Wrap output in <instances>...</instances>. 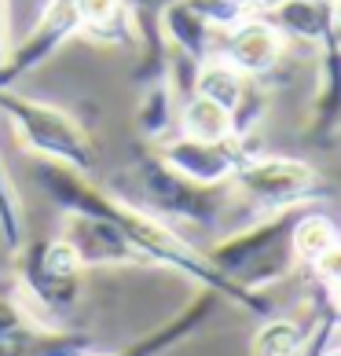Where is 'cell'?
<instances>
[{
	"mask_svg": "<svg viewBox=\"0 0 341 356\" xmlns=\"http://www.w3.org/2000/svg\"><path fill=\"white\" fill-rule=\"evenodd\" d=\"M37 184H41V191L63 209V213H92V217L110 220L114 228H122L128 235V243L151 261V268L154 265L173 268L180 275H188V280H194L199 286L220 294L224 301H235L239 309L260 316V320L275 316L272 305L260 294H250V290H242L231 280H224V275L209 265V257L202 254V250H194L188 239H180V235L173 232V224H165L154 213H147V209L133 206L125 195L92 184L88 173H77V169L56 165V162H41L37 165Z\"/></svg>",
	"mask_w": 341,
	"mask_h": 356,
	"instance_id": "cell-1",
	"label": "cell"
},
{
	"mask_svg": "<svg viewBox=\"0 0 341 356\" xmlns=\"http://www.w3.org/2000/svg\"><path fill=\"white\" fill-rule=\"evenodd\" d=\"M305 206L279 209V213H265L250 228L220 239L213 250H206L209 265H213L224 280L235 286L250 290V294H265L268 286L283 283L294 272L297 254H294V224Z\"/></svg>",
	"mask_w": 341,
	"mask_h": 356,
	"instance_id": "cell-2",
	"label": "cell"
},
{
	"mask_svg": "<svg viewBox=\"0 0 341 356\" xmlns=\"http://www.w3.org/2000/svg\"><path fill=\"white\" fill-rule=\"evenodd\" d=\"M0 114L8 118L19 140L41 162H56V165L77 169V173L96 169V143L70 111L11 88V92H0Z\"/></svg>",
	"mask_w": 341,
	"mask_h": 356,
	"instance_id": "cell-3",
	"label": "cell"
},
{
	"mask_svg": "<svg viewBox=\"0 0 341 356\" xmlns=\"http://www.w3.org/2000/svg\"><path fill=\"white\" fill-rule=\"evenodd\" d=\"M128 180H133L136 199L133 206L147 209L165 224H191V228H209L220 220V206H224V188H202L180 177L173 165H165L154 151H140L128 165Z\"/></svg>",
	"mask_w": 341,
	"mask_h": 356,
	"instance_id": "cell-4",
	"label": "cell"
},
{
	"mask_svg": "<svg viewBox=\"0 0 341 356\" xmlns=\"http://www.w3.org/2000/svg\"><path fill=\"white\" fill-rule=\"evenodd\" d=\"M81 261L77 254L59 239H37L22 243L19 250V290L30 298L33 316L51 327H63L56 320H67L81 301Z\"/></svg>",
	"mask_w": 341,
	"mask_h": 356,
	"instance_id": "cell-5",
	"label": "cell"
},
{
	"mask_svg": "<svg viewBox=\"0 0 341 356\" xmlns=\"http://www.w3.org/2000/svg\"><path fill=\"white\" fill-rule=\"evenodd\" d=\"M231 184L257 213H279V209H294V206H312L326 195L323 177L305 158H290V154H250L246 151Z\"/></svg>",
	"mask_w": 341,
	"mask_h": 356,
	"instance_id": "cell-6",
	"label": "cell"
},
{
	"mask_svg": "<svg viewBox=\"0 0 341 356\" xmlns=\"http://www.w3.org/2000/svg\"><path fill=\"white\" fill-rule=\"evenodd\" d=\"M96 338L74 327H51L19 301L0 294V356H92Z\"/></svg>",
	"mask_w": 341,
	"mask_h": 356,
	"instance_id": "cell-7",
	"label": "cell"
},
{
	"mask_svg": "<svg viewBox=\"0 0 341 356\" xmlns=\"http://www.w3.org/2000/svg\"><path fill=\"white\" fill-rule=\"evenodd\" d=\"M165 165H173L180 177H188L191 184H202V188H220V184H231L235 169L242 165L246 158V140H191V136H169L158 143V151Z\"/></svg>",
	"mask_w": 341,
	"mask_h": 356,
	"instance_id": "cell-8",
	"label": "cell"
},
{
	"mask_svg": "<svg viewBox=\"0 0 341 356\" xmlns=\"http://www.w3.org/2000/svg\"><path fill=\"white\" fill-rule=\"evenodd\" d=\"M59 239L67 243L81 268H151V261L128 243L122 228H114L110 220L92 217V213H63V232Z\"/></svg>",
	"mask_w": 341,
	"mask_h": 356,
	"instance_id": "cell-9",
	"label": "cell"
},
{
	"mask_svg": "<svg viewBox=\"0 0 341 356\" xmlns=\"http://www.w3.org/2000/svg\"><path fill=\"white\" fill-rule=\"evenodd\" d=\"M279 51H283V37L275 33L257 11H250V15L235 19L228 26H220L217 59H224L228 67H235L246 77L268 74L275 63H279Z\"/></svg>",
	"mask_w": 341,
	"mask_h": 356,
	"instance_id": "cell-10",
	"label": "cell"
},
{
	"mask_svg": "<svg viewBox=\"0 0 341 356\" xmlns=\"http://www.w3.org/2000/svg\"><path fill=\"white\" fill-rule=\"evenodd\" d=\"M220 301H224V298L202 286L180 312H173L165 323H158L154 331H147L143 338H136L133 346H125V349H117V353H92V356H162L169 349H176L180 341H188L191 334H199L202 327L213 320V312H217Z\"/></svg>",
	"mask_w": 341,
	"mask_h": 356,
	"instance_id": "cell-11",
	"label": "cell"
},
{
	"mask_svg": "<svg viewBox=\"0 0 341 356\" xmlns=\"http://www.w3.org/2000/svg\"><path fill=\"white\" fill-rule=\"evenodd\" d=\"M162 37L183 59H191V67H199V63L217 56L220 26L209 15L206 0H173L169 11L162 15Z\"/></svg>",
	"mask_w": 341,
	"mask_h": 356,
	"instance_id": "cell-12",
	"label": "cell"
},
{
	"mask_svg": "<svg viewBox=\"0 0 341 356\" xmlns=\"http://www.w3.org/2000/svg\"><path fill=\"white\" fill-rule=\"evenodd\" d=\"M253 77L239 74L235 67H228L224 59H206L194 67V92L191 96H202L209 103H217V107H224L235 125H239V133L246 125H253L257 118V96H253Z\"/></svg>",
	"mask_w": 341,
	"mask_h": 356,
	"instance_id": "cell-13",
	"label": "cell"
},
{
	"mask_svg": "<svg viewBox=\"0 0 341 356\" xmlns=\"http://www.w3.org/2000/svg\"><path fill=\"white\" fill-rule=\"evenodd\" d=\"M279 37H294V41L323 48L334 33V4L326 0H268L257 8Z\"/></svg>",
	"mask_w": 341,
	"mask_h": 356,
	"instance_id": "cell-14",
	"label": "cell"
},
{
	"mask_svg": "<svg viewBox=\"0 0 341 356\" xmlns=\"http://www.w3.org/2000/svg\"><path fill=\"white\" fill-rule=\"evenodd\" d=\"M125 11V22H128V33H136L140 41V56H143V67L140 77H158L165 74V37H162V15L169 11L173 0H117Z\"/></svg>",
	"mask_w": 341,
	"mask_h": 356,
	"instance_id": "cell-15",
	"label": "cell"
},
{
	"mask_svg": "<svg viewBox=\"0 0 341 356\" xmlns=\"http://www.w3.org/2000/svg\"><path fill=\"white\" fill-rule=\"evenodd\" d=\"M180 133L191 136V140H235V136H242L239 125H235V118L224 107H217V103H209L202 96H191L183 103Z\"/></svg>",
	"mask_w": 341,
	"mask_h": 356,
	"instance_id": "cell-16",
	"label": "cell"
},
{
	"mask_svg": "<svg viewBox=\"0 0 341 356\" xmlns=\"http://www.w3.org/2000/svg\"><path fill=\"white\" fill-rule=\"evenodd\" d=\"M136 118H140L143 136H151V140H165V133L173 129V85H169L165 74L147 77Z\"/></svg>",
	"mask_w": 341,
	"mask_h": 356,
	"instance_id": "cell-17",
	"label": "cell"
},
{
	"mask_svg": "<svg viewBox=\"0 0 341 356\" xmlns=\"http://www.w3.org/2000/svg\"><path fill=\"white\" fill-rule=\"evenodd\" d=\"M341 239L338 228H334V220L331 217H323L319 209H312L305 206L301 209V217L294 224V254H297V265L305 261V265H312L319 254H326L334 243Z\"/></svg>",
	"mask_w": 341,
	"mask_h": 356,
	"instance_id": "cell-18",
	"label": "cell"
},
{
	"mask_svg": "<svg viewBox=\"0 0 341 356\" xmlns=\"http://www.w3.org/2000/svg\"><path fill=\"white\" fill-rule=\"evenodd\" d=\"M26 243V213H22V199L11 184V169L0 154V246L8 254H19Z\"/></svg>",
	"mask_w": 341,
	"mask_h": 356,
	"instance_id": "cell-19",
	"label": "cell"
},
{
	"mask_svg": "<svg viewBox=\"0 0 341 356\" xmlns=\"http://www.w3.org/2000/svg\"><path fill=\"white\" fill-rule=\"evenodd\" d=\"M74 4H77V19H81V33L103 37V41H114V44L125 41L128 22L117 0H74Z\"/></svg>",
	"mask_w": 341,
	"mask_h": 356,
	"instance_id": "cell-20",
	"label": "cell"
},
{
	"mask_svg": "<svg viewBox=\"0 0 341 356\" xmlns=\"http://www.w3.org/2000/svg\"><path fill=\"white\" fill-rule=\"evenodd\" d=\"M305 331L290 320H279V316H268L265 327L253 338V353L260 356H297L301 346H305Z\"/></svg>",
	"mask_w": 341,
	"mask_h": 356,
	"instance_id": "cell-21",
	"label": "cell"
},
{
	"mask_svg": "<svg viewBox=\"0 0 341 356\" xmlns=\"http://www.w3.org/2000/svg\"><path fill=\"white\" fill-rule=\"evenodd\" d=\"M312 272H316L326 286L341 283V239H338L331 250H326V254H319L316 261H312Z\"/></svg>",
	"mask_w": 341,
	"mask_h": 356,
	"instance_id": "cell-22",
	"label": "cell"
},
{
	"mask_svg": "<svg viewBox=\"0 0 341 356\" xmlns=\"http://www.w3.org/2000/svg\"><path fill=\"white\" fill-rule=\"evenodd\" d=\"M4 33H8V0H0V63H4V56H8Z\"/></svg>",
	"mask_w": 341,
	"mask_h": 356,
	"instance_id": "cell-23",
	"label": "cell"
},
{
	"mask_svg": "<svg viewBox=\"0 0 341 356\" xmlns=\"http://www.w3.org/2000/svg\"><path fill=\"white\" fill-rule=\"evenodd\" d=\"M326 290H331V312H334L338 320H341V283H334V286H326Z\"/></svg>",
	"mask_w": 341,
	"mask_h": 356,
	"instance_id": "cell-24",
	"label": "cell"
},
{
	"mask_svg": "<svg viewBox=\"0 0 341 356\" xmlns=\"http://www.w3.org/2000/svg\"><path fill=\"white\" fill-rule=\"evenodd\" d=\"M319 356H341V346H334V341H331V346H326Z\"/></svg>",
	"mask_w": 341,
	"mask_h": 356,
	"instance_id": "cell-25",
	"label": "cell"
},
{
	"mask_svg": "<svg viewBox=\"0 0 341 356\" xmlns=\"http://www.w3.org/2000/svg\"><path fill=\"white\" fill-rule=\"evenodd\" d=\"M253 356H260V353H253Z\"/></svg>",
	"mask_w": 341,
	"mask_h": 356,
	"instance_id": "cell-26",
	"label": "cell"
}]
</instances>
